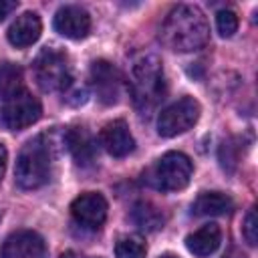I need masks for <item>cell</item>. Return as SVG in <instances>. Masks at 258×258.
<instances>
[{"label": "cell", "instance_id": "cell-1", "mask_svg": "<svg viewBox=\"0 0 258 258\" xmlns=\"http://www.w3.org/2000/svg\"><path fill=\"white\" fill-rule=\"evenodd\" d=\"M161 42L175 52H191L202 48L210 38V24L202 8L179 4L169 10L159 32Z\"/></svg>", "mask_w": 258, "mask_h": 258}, {"label": "cell", "instance_id": "cell-2", "mask_svg": "<svg viewBox=\"0 0 258 258\" xmlns=\"http://www.w3.org/2000/svg\"><path fill=\"white\" fill-rule=\"evenodd\" d=\"M129 91L135 107L141 113L151 111L165 95V79H163V64L157 54L143 52L133 60L131 67V81Z\"/></svg>", "mask_w": 258, "mask_h": 258}, {"label": "cell", "instance_id": "cell-3", "mask_svg": "<svg viewBox=\"0 0 258 258\" xmlns=\"http://www.w3.org/2000/svg\"><path fill=\"white\" fill-rule=\"evenodd\" d=\"M50 163H52V143L48 135H36L34 139L26 141L16 157L14 179L16 185L22 189H38L50 177Z\"/></svg>", "mask_w": 258, "mask_h": 258}, {"label": "cell", "instance_id": "cell-4", "mask_svg": "<svg viewBox=\"0 0 258 258\" xmlns=\"http://www.w3.org/2000/svg\"><path fill=\"white\" fill-rule=\"evenodd\" d=\"M34 79L38 83V87L46 93L52 91H64L69 83H73V75H71V64L69 58L62 50L54 48V46H46L38 52L34 64Z\"/></svg>", "mask_w": 258, "mask_h": 258}, {"label": "cell", "instance_id": "cell-5", "mask_svg": "<svg viewBox=\"0 0 258 258\" xmlns=\"http://www.w3.org/2000/svg\"><path fill=\"white\" fill-rule=\"evenodd\" d=\"M194 173V163L191 159L181 153V151H167L165 155H161L153 169H151V177L149 181L163 191H179L183 189Z\"/></svg>", "mask_w": 258, "mask_h": 258}, {"label": "cell", "instance_id": "cell-6", "mask_svg": "<svg viewBox=\"0 0 258 258\" xmlns=\"http://www.w3.org/2000/svg\"><path fill=\"white\" fill-rule=\"evenodd\" d=\"M202 107L194 97H181L175 103L161 109L157 115V133L161 137H175L189 131L200 119Z\"/></svg>", "mask_w": 258, "mask_h": 258}, {"label": "cell", "instance_id": "cell-7", "mask_svg": "<svg viewBox=\"0 0 258 258\" xmlns=\"http://www.w3.org/2000/svg\"><path fill=\"white\" fill-rule=\"evenodd\" d=\"M42 107L40 101L30 95L28 91H20L14 97L6 99L0 107V125L6 131H20L30 127L32 123H36L40 119Z\"/></svg>", "mask_w": 258, "mask_h": 258}, {"label": "cell", "instance_id": "cell-8", "mask_svg": "<svg viewBox=\"0 0 258 258\" xmlns=\"http://www.w3.org/2000/svg\"><path fill=\"white\" fill-rule=\"evenodd\" d=\"M75 222L87 230H99L107 218V200L97 191H85L71 204Z\"/></svg>", "mask_w": 258, "mask_h": 258}, {"label": "cell", "instance_id": "cell-9", "mask_svg": "<svg viewBox=\"0 0 258 258\" xmlns=\"http://www.w3.org/2000/svg\"><path fill=\"white\" fill-rule=\"evenodd\" d=\"M91 81L97 97L105 105H115L121 97L123 77L121 73L107 60H95L91 67Z\"/></svg>", "mask_w": 258, "mask_h": 258}, {"label": "cell", "instance_id": "cell-10", "mask_svg": "<svg viewBox=\"0 0 258 258\" xmlns=\"http://www.w3.org/2000/svg\"><path fill=\"white\" fill-rule=\"evenodd\" d=\"M0 258H46V244L32 230H18L4 240Z\"/></svg>", "mask_w": 258, "mask_h": 258}, {"label": "cell", "instance_id": "cell-11", "mask_svg": "<svg viewBox=\"0 0 258 258\" xmlns=\"http://www.w3.org/2000/svg\"><path fill=\"white\" fill-rule=\"evenodd\" d=\"M52 26L58 34H62L64 38L71 40H81L89 34L91 30V16L85 8L69 4V6H60L54 14Z\"/></svg>", "mask_w": 258, "mask_h": 258}, {"label": "cell", "instance_id": "cell-12", "mask_svg": "<svg viewBox=\"0 0 258 258\" xmlns=\"http://www.w3.org/2000/svg\"><path fill=\"white\" fill-rule=\"evenodd\" d=\"M99 143L113 157H125L135 149V139L123 119L109 121L99 133Z\"/></svg>", "mask_w": 258, "mask_h": 258}, {"label": "cell", "instance_id": "cell-13", "mask_svg": "<svg viewBox=\"0 0 258 258\" xmlns=\"http://www.w3.org/2000/svg\"><path fill=\"white\" fill-rule=\"evenodd\" d=\"M42 32V22L36 12H22L8 28V40L16 48H26L38 40Z\"/></svg>", "mask_w": 258, "mask_h": 258}, {"label": "cell", "instance_id": "cell-14", "mask_svg": "<svg viewBox=\"0 0 258 258\" xmlns=\"http://www.w3.org/2000/svg\"><path fill=\"white\" fill-rule=\"evenodd\" d=\"M220 242H222V230L218 224L210 222L185 238V248L198 258H208L220 248Z\"/></svg>", "mask_w": 258, "mask_h": 258}, {"label": "cell", "instance_id": "cell-15", "mask_svg": "<svg viewBox=\"0 0 258 258\" xmlns=\"http://www.w3.org/2000/svg\"><path fill=\"white\" fill-rule=\"evenodd\" d=\"M62 143L69 147V151L73 153L79 165H91L95 161L97 145H95L93 135L85 127H71L62 135Z\"/></svg>", "mask_w": 258, "mask_h": 258}, {"label": "cell", "instance_id": "cell-16", "mask_svg": "<svg viewBox=\"0 0 258 258\" xmlns=\"http://www.w3.org/2000/svg\"><path fill=\"white\" fill-rule=\"evenodd\" d=\"M232 198L222 191H204L191 204L196 216H224L232 210Z\"/></svg>", "mask_w": 258, "mask_h": 258}, {"label": "cell", "instance_id": "cell-17", "mask_svg": "<svg viewBox=\"0 0 258 258\" xmlns=\"http://www.w3.org/2000/svg\"><path fill=\"white\" fill-rule=\"evenodd\" d=\"M131 220H133V224H135L139 230H143V232H155V230L163 228V224H165L163 212H161L157 206L149 204V202H139V204H135L133 210H131Z\"/></svg>", "mask_w": 258, "mask_h": 258}, {"label": "cell", "instance_id": "cell-18", "mask_svg": "<svg viewBox=\"0 0 258 258\" xmlns=\"http://www.w3.org/2000/svg\"><path fill=\"white\" fill-rule=\"evenodd\" d=\"M22 91V69L14 62H0V99L6 101Z\"/></svg>", "mask_w": 258, "mask_h": 258}, {"label": "cell", "instance_id": "cell-19", "mask_svg": "<svg viewBox=\"0 0 258 258\" xmlns=\"http://www.w3.org/2000/svg\"><path fill=\"white\" fill-rule=\"evenodd\" d=\"M115 256L117 258H145L147 246L139 236H123L115 244Z\"/></svg>", "mask_w": 258, "mask_h": 258}, {"label": "cell", "instance_id": "cell-20", "mask_svg": "<svg viewBox=\"0 0 258 258\" xmlns=\"http://www.w3.org/2000/svg\"><path fill=\"white\" fill-rule=\"evenodd\" d=\"M216 28H218L220 36L230 38V36L238 30V16H236V12H232V10H228V8L220 10V12L216 14Z\"/></svg>", "mask_w": 258, "mask_h": 258}, {"label": "cell", "instance_id": "cell-21", "mask_svg": "<svg viewBox=\"0 0 258 258\" xmlns=\"http://www.w3.org/2000/svg\"><path fill=\"white\" fill-rule=\"evenodd\" d=\"M242 234H244V240L250 244V246H256V240H258V218H256V208H250L246 218H244V224H242Z\"/></svg>", "mask_w": 258, "mask_h": 258}, {"label": "cell", "instance_id": "cell-22", "mask_svg": "<svg viewBox=\"0 0 258 258\" xmlns=\"http://www.w3.org/2000/svg\"><path fill=\"white\" fill-rule=\"evenodd\" d=\"M62 93H64V101H67L69 105H75V107L83 105V103L87 101V97H89V91H87L85 87L75 85V83H69Z\"/></svg>", "mask_w": 258, "mask_h": 258}, {"label": "cell", "instance_id": "cell-23", "mask_svg": "<svg viewBox=\"0 0 258 258\" xmlns=\"http://www.w3.org/2000/svg\"><path fill=\"white\" fill-rule=\"evenodd\" d=\"M16 6H18V2H14V0H0V22L6 16H10L16 10Z\"/></svg>", "mask_w": 258, "mask_h": 258}, {"label": "cell", "instance_id": "cell-24", "mask_svg": "<svg viewBox=\"0 0 258 258\" xmlns=\"http://www.w3.org/2000/svg\"><path fill=\"white\" fill-rule=\"evenodd\" d=\"M6 161H8V151H6V147L0 143V181H2L4 171H6Z\"/></svg>", "mask_w": 258, "mask_h": 258}, {"label": "cell", "instance_id": "cell-25", "mask_svg": "<svg viewBox=\"0 0 258 258\" xmlns=\"http://www.w3.org/2000/svg\"><path fill=\"white\" fill-rule=\"evenodd\" d=\"M58 258H81L77 252H73V250H67V252H62Z\"/></svg>", "mask_w": 258, "mask_h": 258}, {"label": "cell", "instance_id": "cell-26", "mask_svg": "<svg viewBox=\"0 0 258 258\" xmlns=\"http://www.w3.org/2000/svg\"><path fill=\"white\" fill-rule=\"evenodd\" d=\"M159 258H177V256H173V254H163V256H159Z\"/></svg>", "mask_w": 258, "mask_h": 258}]
</instances>
